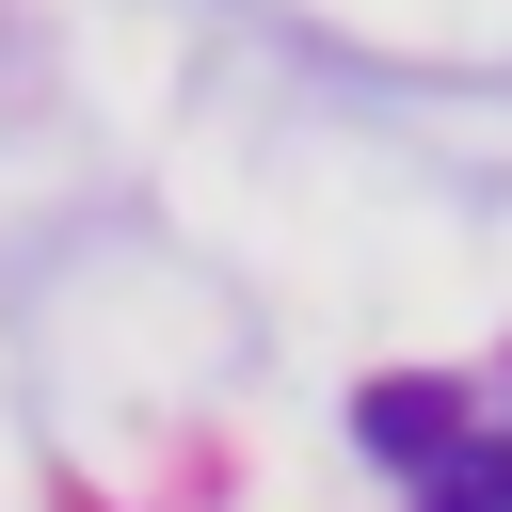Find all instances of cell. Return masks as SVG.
Returning <instances> with one entry per match:
<instances>
[{
    "label": "cell",
    "mask_w": 512,
    "mask_h": 512,
    "mask_svg": "<svg viewBox=\"0 0 512 512\" xmlns=\"http://www.w3.org/2000/svg\"><path fill=\"white\" fill-rule=\"evenodd\" d=\"M352 432H368V448H384V464H416V480H432V464H448V448H464V400H448V384H416V368H400V384H368V400H352Z\"/></svg>",
    "instance_id": "obj_1"
},
{
    "label": "cell",
    "mask_w": 512,
    "mask_h": 512,
    "mask_svg": "<svg viewBox=\"0 0 512 512\" xmlns=\"http://www.w3.org/2000/svg\"><path fill=\"white\" fill-rule=\"evenodd\" d=\"M432 512H512V448H448L432 464Z\"/></svg>",
    "instance_id": "obj_2"
}]
</instances>
